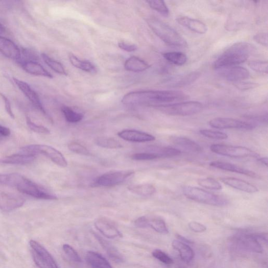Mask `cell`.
<instances>
[{
	"instance_id": "12",
	"label": "cell",
	"mask_w": 268,
	"mask_h": 268,
	"mask_svg": "<svg viewBox=\"0 0 268 268\" xmlns=\"http://www.w3.org/2000/svg\"><path fill=\"white\" fill-rule=\"evenodd\" d=\"M219 74L226 80L236 82L249 77L250 73L246 68L240 66H233L220 69Z\"/></svg>"
},
{
	"instance_id": "8",
	"label": "cell",
	"mask_w": 268,
	"mask_h": 268,
	"mask_svg": "<svg viewBox=\"0 0 268 268\" xmlns=\"http://www.w3.org/2000/svg\"><path fill=\"white\" fill-rule=\"evenodd\" d=\"M211 150L216 154L234 158L247 157L259 158V155L255 151L242 146H232L224 144H213Z\"/></svg>"
},
{
	"instance_id": "22",
	"label": "cell",
	"mask_w": 268,
	"mask_h": 268,
	"mask_svg": "<svg viewBox=\"0 0 268 268\" xmlns=\"http://www.w3.org/2000/svg\"><path fill=\"white\" fill-rule=\"evenodd\" d=\"M171 141L175 146L187 151L198 153L202 150L199 144L185 137H171Z\"/></svg>"
},
{
	"instance_id": "18",
	"label": "cell",
	"mask_w": 268,
	"mask_h": 268,
	"mask_svg": "<svg viewBox=\"0 0 268 268\" xmlns=\"http://www.w3.org/2000/svg\"><path fill=\"white\" fill-rule=\"evenodd\" d=\"M220 180L225 185L244 193L254 194L259 191L258 189L255 186L240 179L233 177H223L220 178Z\"/></svg>"
},
{
	"instance_id": "1",
	"label": "cell",
	"mask_w": 268,
	"mask_h": 268,
	"mask_svg": "<svg viewBox=\"0 0 268 268\" xmlns=\"http://www.w3.org/2000/svg\"><path fill=\"white\" fill-rule=\"evenodd\" d=\"M188 98V95L180 91H141L126 94L122 97V102L126 105H149L156 107L186 100Z\"/></svg>"
},
{
	"instance_id": "26",
	"label": "cell",
	"mask_w": 268,
	"mask_h": 268,
	"mask_svg": "<svg viewBox=\"0 0 268 268\" xmlns=\"http://www.w3.org/2000/svg\"><path fill=\"white\" fill-rule=\"evenodd\" d=\"M30 247L35 253L45 261L48 262L53 268H60L56 260L49 253V251L42 246L39 243L34 240L29 242Z\"/></svg>"
},
{
	"instance_id": "24",
	"label": "cell",
	"mask_w": 268,
	"mask_h": 268,
	"mask_svg": "<svg viewBox=\"0 0 268 268\" xmlns=\"http://www.w3.org/2000/svg\"><path fill=\"white\" fill-rule=\"evenodd\" d=\"M36 158L33 154H15L0 159V164L25 165L34 162Z\"/></svg>"
},
{
	"instance_id": "56",
	"label": "cell",
	"mask_w": 268,
	"mask_h": 268,
	"mask_svg": "<svg viewBox=\"0 0 268 268\" xmlns=\"http://www.w3.org/2000/svg\"><path fill=\"white\" fill-rule=\"evenodd\" d=\"M177 238L179 241L186 244H191V242L187 239L184 238L183 237L181 236L180 235H177Z\"/></svg>"
},
{
	"instance_id": "50",
	"label": "cell",
	"mask_w": 268,
	"mask_h": 268,
	"mask_svg": "<svg viewBox=\"0 0 268 268\" xmlns=\"http://www.w3.org/2000/svg\"><path fill=\"white\" fill-rule=\"evenodd\" d=\"M118 46L120 49L127 52H134L137 49L136 45L128 44L123 42H119Z\"/></svg>"
},
{
	"instance_id": "23",
	"label": "cell",
	"mask_w": 268,
	"mask_h": 268,
	"mask_svg": "<svg viewBox=\"0 0 268 268\" xmlns=\"http://www.w3.org/2000/svg\"><path fill=\"white\" fill-rule=\"evenodd\" d=\"M96 239L101 244L102 247L106 252L107 255L114 263L121 264L124 262V257L116 247H114L109 242L102 238L101 236L95 234Z\"/></svg>"
},
{
	"instance_id": "35",
	"label": "cell",
	"mask_w": 268,
	"mask_h": 268,
	"mask_svg": "<svg viewBox=\"0 0 268 268\" xmlns=\"http://www.w3.org/2000/svg\"><path fill=\"white\" fill-rule=\"evenodd\" d=\"M42 57L46 64L49 67L52 71L61 75H67L64 66L58 61L50 58L45 53H42Z\"/></svg>"
},
{
	"instance_id": "5",
	"label": "cell",
	"mask_w": 268,
	"mask_h": 268,
	"mask_svg": "<svg viewBox=\"0 0 268 268\" xmlns=\"http://www.w3.org/2000/svg\"><path fill=\"white\" fill-rule=\"evenodd\" d=\"M182 192L190 200L198 203L216 206H223L228 203L226 198L198 187L185 186Z\"/></svg>"
},
{
	"instance_id": "46",
	"label": "cell",
	"mask_w": 268,
	"mask_h": 268,
	"mask_svg": "<svg viewBox=\"0 0 268 268\" xmlns=\"http://www.w3.org/2000/svg\"><path fill=\"white\" fill-rule=\"evenodd\" d=\"M157 158L156 155L149 152L137 153L132 156V159L136 161L152 160Z\"/></svg>"
},
{
	"instance_id": "13",
	"label": "cell",
	"mask_w": 268,
	"mask_h": 268,
	"mask_svg": "<svg viewBox=\"0 0 268 268\" xmlns=\"http://www.w3.org/2000/svg\"><path fill=\"white\" fill-rule=\"evenodd\" d=\"M13 80L19 89L22 92L36 108L46 114V111L41 101L39 96L36 92L24 81L13 78Z\"/></svg>"
},
{
	"instance_id": "58",
	"label": "cell",
	"mask_w": 268,
	"mask_h": 268,
	"mask_svg": "<svg viewBox=\"0 0 268 268\" xmlns=\"http://www.w3.org/2000/svg\"><path fill=\"white\" fill-rule=\"evenodd\" d=\"M179 268H187L185 267H184V266H181V267H179Z\"/></svg>"
},
{
	"instance_id": "17",
	"label": "cell",
	"mask_w": 268,
	"mask_h": 268,
	"mask_svg": "<svg viewBox=\"0 0 268 268\" xmlns=\"http://www.w3.org/2000/svg\"><path fill=\"white\" fill-rule=\"evenodd\" d=\"M0 52L7 58L18 61L21 60L20 49L16 44L8 38L0 36Z\"/></svg>"
},
{
	"instance_id": "55",
	"label": "cell",
	"mask_w": 268,
	"mask_h": 268,
	"mask_svg": "<svg viewBox=\"0 0 268 268\" xmlns=\"http://www.w3.org/2000/svg\"><path fill=\"white\" fill-rule=\"evenodd\" d=\"M257 161L260 164H262V165H265L266 167H268V158L267 157H262V158L259 157L257 159Z\"/></svg>"
},
{
	"instance_id": "14",
	"label": "cell",
	"mask_w": 268,
	"mask_h": 268,
	"mask_svg": "<svg viewBox=\"0 0 268 268\" xmlns=\"http://www.w3.org/2000/svg\"><path fill=\"white\" fill-rule=\"evenodd\" d=\"M25 199L21 196L11 194L0 195V209L10 212L21 207L24 204Z\"/></svg>"
},
{
	"instance_id": "9",
	"label": "cell",
	"mask_w": 268,
	"mask_h": 268,
	"mask_svg": "<svg viewBox=\"0 0 268 268\" xmlns=\"http://www.w3.org/2000/svg\"><path fill=\"white\" fill-rule=\"evenodd\" d=\"M132 170L113 171L97 177L92 184L93 187H113L120 185L134 175Z\"/></svg>"
},
{
	"instance_id": "27",
	"label": "cell",
	"mask_w": 268,
	"mask_h": 268,
	"mask_svg": "<svg viewBox=\"0 0 268 268\" xmlns=\"http://www.w3.org/2000/svg\"><path fill=\"white\" fill-rule=\"evenodd\" d=\"M124 68L128 72L140 73L147 70L150 65L144 60L132 56L126 60Z\"/></svg>"
},
{
	"instance_id": "25",
	"label": "cell",
	"mask_w": 268,
	"mask_h": 268,
	"mask_svg": "<svg viewBox=\"0 0 268 268\" xmlns=\"http://www.w3.org/2000/svg\"><path fill=\"white\" fill-rule=\"evenodd\" d=\"M201 76L199 72H192L183 75L176 76L170 80V88H181L191 85L196 81Z\"/></svg>"
},
{
	"instance_id": "19",
	"label": "cell",
	"mask_w": 268,
	"mask_h": 268,
	"mask_svg": "<svg viewBox=\"0 0 268 268\" xmlns=\"http://www.w3.org/2000/svg\"><path fill=\"white\" fill-rule=\"evenodd\" d=\"M210 166L212 167L217 168V169L246 175L248 176V177L254 179L260 178L259 175L257 173L231 163L216 161V162H212L210 164Z\"/></svg>"
},
{
	"instance_id": "32",
	"label": "cell",
	"mask_w": 268,
	"mask_h": 268,
	"mask_svg": "<svg viewBox=\"0 0 268 268\" xmlns=\"http://www.w3.org/2000/svg\"><path fill=\"white\" fill-rule=\"evenodd\" d=\"M72 65L76 68L85 72L95 73L97 72L96 67L90 61L85 60H81L74 55L69 56Z\"/></svg>"
},
{
	"instance_id": "45",
	"label": "cell",
	"mask_w": 268,
	"mask_h": 268,
	"mask_svg": "<svg viewBox=\"0 0 268 268\" xmlns=\"http://www.w3.org/2000/svg\"><path fill=\"white\" fill-rule=\"evenodd\" d=\"M26 122L28 127L33 132L38 133L49 134L50 133L49 130L43 126L38 125L33 122L29 118H26Z\"/></svg>"
},
{
	"instance_id": "34",
	"label": "cell",
	"mask_w": 268,
	"mask_h": 268,
	"mask_svg": "<svg viewBox=\"0 0 268 268\" xmlns=\"http://www.w3.org/2000/svg\"><path fill=\"white\" fill-rule=\"evenodd\" d=\"M98 146L107 149H119L122 147V145L113 138L101 137L96 140Z\"/></svg>"
},
{
	"instance_id": "51",
	"label": "cell",
	"mask_w": 268,
	"mask_h": 268,
	"mask_svg": "<svg viewBox=\"0 0 268 268\" xmlns=\"http://www.w3.org/2000/svg\"><path fill=\"white\" fill-rule=\"evenodd\" d=\"M254 40L258 44L267 47L268 45V34L267 33H262L258 34L254 37Z\"/></svg>"
},
{
	"instance_id": "54",
	"label": "cell",
	"mask_w": 268,
	"mask_h": 268,
	"mask_svg": "<svg viewBox=\"0 0 268 268\" xmlns=\"http://www.w3.org/2000/svg\"><path fill=\"white\" fill-rule=\"evenodd\" d=\"M11 134V131L9 128L0 125V135L3 136H9Z\"/></svg>"
},
{
	"instance_id": "10",
	"label": "cell",
	"mask_w": 268,
	"mask_h": 268,
	"mask_svg": "<svg viewBox=\"0 0 268 268\" xmlns=\"http://www.w3.org/2000/svg\"><path fill=\"white\" fill-rule=\"evenodd\" d=\"M210 126L217 129H240L251 130L256 125L253 122H245L232 118H218L209 121Z\"/></svg>"
},
{
	"instance_id": "31",
	"label": "cell",
	"mask_w": 268,
	"mask_h": 268,
	"mask_svg": "<svg viewBox=\"0 0 268 268\" xmlns=\"http://www.w3.org/2000/svg\"><path fill=\"white\" fill-rule=\"evenodd\" d=\"M128 189L133 194L143 196H151L156 192V188L149 183L133 185Z\"/></svg>"
},
{
	"instance_id": "49",
	"label": "cell",
	"mask_w": 268,
	"mask_h": 268,
	"mask_svg": "<svg viewBox=\"0 0 268 268\" xmlns=\"http://www.w3.org/2000/svg\"><path fill=\"white\" fill-rule=\"evenodd\" d=\"M32 256L35 263L40 268H53L48 262L38 256L33 250Z\"/></svg>"
},
{
	"instance_id": "42",
	"label": "cell",
	"mask_w": 268,
	"mask_h": 268,
	"mask_svg": "<svg viewBox=\"0 0 268 268\" xmlns=\"http://www.w3.org/2000/svg\"><path fill=\"white\" fill-rule=\"evenodd\" d=\"M68 148L75 154L85 156H89L90 155L88 149L77 142H72L69 143Z\"/></svg>"
},
{
	"instance_id": "39",
	"label": "cell",
	"mask_w": 268,
	"mask_h": 268,
	"mask_svg": "<svg viewBox=\"0 0 268 268\" xmlns=\"http://www.w3.org/2000/svg\"><path fill=\"white\" fill-rule=\"evenodd\" d=\"M147 2L153 10L165 15V16H168L169 15L170 10L164 1L154 0V1H147Z\"/></svg>"
},
{
	"instance_id": "30",
	"label": "cell",
	"mask_w": 268,
	"mask_h": 268,
	"mask_svg": "<svg viewBox=\"0 0 268 268\" xmlns=\"http://www.w3.org/2000/svg\"><path fill=\"white\" fill-rule=\"evenodd\" d=\"M149 152L155 154L158 158H170L181 154L179 149L171 147L153 146L149 148Z\"/></svg>"
},
{
	"instance_id": "29",
	"label": "cell",
	"mask_w": 268,
	"mask_h": 268,
	"mask_svg": "<svg viewBox=\"0 0 268 268\" xmlns=\"http://www.w3.org/2000/svg\"><path fill=\"white\" fill-rule=\"evenodd\" d=\"M86 259L93 268H113L108 260L96 252L88 251Z\"/></svg>"
},
{
	"instance_id": "43",
	"label": "cell",
	"mask_w": 268,
	"mask_h": 268,
	"mask_svg": "<svg viewBox=\"0 0 268 268\" xmlns=\"http://www.w3.org/2000/svg\"><path fill=\"white\" fill-rule=\"evenodd\" d=\"M152 255L159 261L166 265H171L173 263L172 259L162 250L155 249L152 251Z\"/></svg>"
},
{
	"instance_id": "38",
	"label": "cell",
	"mask_w": 268,
	"mask_h": 268,
	"mask_svg": "<svg viewBox=\"0 0 268 268\" xmlns=\"http://www.w3.org/2000/svg\"><path fill=\"white\" fill-rule=\"evenodd\" d=\"M197 183L199 186L209 190H220L222 189L221 184L212 178L200 179L197 180Z\"/></svg>"
},
{
	"instance_id": "7",
	"label": "cell",
	"mask_w": 268,
	"mask_h": 268,
	"mask_svg": "<svg viewBox=\"0 0 268 268\" xmlns=\"http://www.w3.org/2000/svg\"><path fill=\"white\" fill-rule=\"evenodd\" d=\"M21 150L25 154H41L48 157L53 163L60 167L68 166L67 161L64 156L56 149L46 145H32L23 147Z\"/></svg>"
},
{
	"instance_id": "44",
	"label": "cell",
	"mask_w": 268,
	"mask_h": 268,
	"mask_svg": "<svg viewBox=\"0 0 268 268\" xmlns=\"http://www.w3.org/2000/svg\"><path fill=\"white\" fill-rule=\"evenodd\" d=\"M63 249L65 254L69 258H70L72 261L77 263L82 262V260L77 253V252H76L73 247L70 246V244H64L63 245Z\"/></svg>"
},
{
	"instance_id": "6",
	"label": "cell",
	"mask_w": 268,
	"mask_h": 268,
	"mask_svg": "<svg viewBox=\"0 0 268 268\" xmlns=\"http://www.w3.org/2000/svg\"><path fill=\"white\" fill-rule=\"evenodd\" d=\"M156 108L170 116L186 117L200 113L203 106L200 102L186 101L160 105L156 106Z\"/></svg>"
},
{
	"instance_id": "41",
	"label": "cell",
	"mask_w": 268,
	"mask_h": 268,
	"mask_svg": "<svg viewBox=\"0 0 268 268\" xmlns=\"http://www.w3.org/2000/svg\"><path fill=\"white\" fill-rule=\"evenodd\" d=\"M249 67L252 71L259 73H268V63L267 61L254 60L248 63Z\"/></svg>"
},
{
	"instance_id": "2",
	"label": "cell",
	"mask_w": 268,
	"mask_h": 268,
	"mask_svg": "<svg viewBox=\"0 0 268 268\" xmlns=\"http://www.w3.org/2000/svg\"><path fill=\"white\" fill-rule=\"evenodd\" d=\"M0 184L16 188L20 193L43 200H57L55 195L50 194L36 184L20 174H0Z\"/></svg>"
},
{
	"instance_id": "48",
	"label": "cell",
	"mask_w": 268,
	"mask_h": 268,
	"mask_svg": "<svg viewBox=\"0 0 268 268\" xmlns=\"http://www.w3.org/2000/svg\"><path fill=\"white\" fill-rule=\"evenodd\" d=\"M188 226L191 231L195 233H203L207 229L204 225L194 221L190 222Z\"/></svg>"
},
{
	"instance_id": "52",
	"label": "cell",
	"mask_w": 268,
	"mask_h": 268,
	"mask_svg": "<svg viewBox=\"0 0 268 268\" xmlns=\"http://www.w3.org/2000/svg\"><path fill=\"white\" fill-rule=\"evenodd\" d=\"M135 225L138 228H146L148 227V218L142 217L135 221Z\"/></svg>"
},
{
	"instance_id": "20",
	"label": "cell",
	"mask_w": 268,
	"mask_h": 268,
	"mask_svg": "<svg viewBox=\"0 0 268 268\" xmlns=\"http://www.w3.org/2000/svg\"><path fill=\"white\" fill-rule=\"evenodd\" d=\"M21 65L24 71L26 73L35 75L44 76L52 79L53 76L44 67L35 61L22 60L20 62Z\"/></svg>"
},
{
	"instance_id": "40",
	"label": "cell",
	"mask_w": 268,
	"mask_h": 268,
	"mask_svg": "<svg viewBox=\"0 0 268 268\" xmlns=\"http://www.w3.org/2000/svg\"><path fill=\"white\" fill-rule=\"evenodd\" d=\"M200 133L203 136L213 140H224L228 138L227 134L225 133L210 129H201Z\"/></svg>"
},
{
	"instance_id": "47",
	"label": "cell",
	"mask_w": 268,
	"mask_h": 268,
	"mask_svg": "<svg viewBox=\"0 0 268 268\" xmlns=\"http://www.w3.org/2000/svg\"><path fill=\"white\" fill-rule=\"evenodd\" d=\"M234 84L236 88L242 91L255 89L259 86L258 84L256 83L242 81L234 82Z\"/></svg>"
},
{
	"instance_id": "37",
	"label": "cell",
	"mask_w": 268,
	"mask_h": 268,
	"mask_svg": "<svg viewBox=\"0 0 268 268\" xmlns=\"http://www.w3.org/2000/svg\"><path fill=\"white\" fill-rule=\"evenodd\" d=\"M61 110H62L66 120L68 122H72V123L78 122L84 118L82 113L76 112L67 106H64Z\"/></svg>"
},
{
	"instance_id": "53",
	"label": "cell",
	"mask_w": 268,
	"mask_h": 268,
	"mask_svg": "<svg viewBox=\"0 0 268 268\" xmlns=\"http://www.w3.org/2000/svg\"><path fill=\"white\" fill-rule=\"evenodd\" d=\"M0 96H1L4 102L5 110L9 116L12 118L14 119V115L13 113L11 103L8 98L5 97L3 94H0Z\"/></svg>"
},
{
	"instance_id": "21",
	"label": "cell",
	"mask_w": 268,
	"mask_h": 268,
	"mask_svg": "<svg viewBox=\"0 0 268 268\" xmlns=\"http://www.w3.org/2000/svg\"><path fill=\"white\" fill-rule=\"evenodd\" d=\"M178 24L195 33L204 34L207 32L208 27L203 22L187 17H181L176 20Z\"/></svg>"
},
{
	"instance_id": "4",
	"label": "cell",
	"mask_w": 268,
	"mask_h": 268,
	"mask_svg": "<svg viewBox=\"0 0 268 268\" xmlns=\"http://www.w3.org/2000/svg\"><path fill=\"white\" fill-rule=\"evenodd\" d=\"M147 22L152 31L167 45L177 48L188 47L185 38L165 23L154 18L148 19Z\"/></svg>"
},
{
	"instance_id": "11",
	"label": "cell",
	"mask_w": 268,
	"mask_h": 268,
	"mask_svg": "<svg viewBox=\"0 0 268 268\" xmlns=\"http://www.w3.org/2000/svg\"><path fill=\"white\" fill-rule=\"evenodd\" d=\"M237 246L249 252L262 253L263 247L254 234H243L237 235L234 240Z\"/></svg>"
},
{
	"instance_id": "36",
	"label": "cell",
	"mask_w": 268,
	"mask_h": 268,
	"mask_svg": "<svg viewBox=\"0 0 268 268\" xmlns=\"http://www.w3.org/2000/svg\"><path fill=\"white\" fill-rule=\"evenodd\" d=\"M148 227L154 229L156 232L162 234H167L169 233L165 221L159 218L148 219Z\"/></svg>"
},
{
	"instance_id": "16",
	"label": "cell",
	"mask_w": 268,
	"mask_h": 268,
	"mask_svg": "<svg viewBox=\"0 0 268 268\" xmlns=\"http://www.w3.org/2000/svg\"><path fill=\"white\" fill-rule=\"evenodd\" d=\"M118 135L122 139L132 142L145 143L156 140L155 136L152 135L132 129L124 130L119 132Z\"/></svg>"
},
{
	"instance_id": "15",
	"label": "cell",
	"mask_w": 268,
	"mask_h": 268,
	"mask_svg": "<svg viewBox=\"0 0 268 268\" xmlns=\"http://www.w3.org/2000/svg\"><path fill=\"white\" fill-rule=\"evenodd\" d=\"M95 226L97 230L107 239H116L122 237L119 229L105 219H98L95 221Z\"/></svg>"
},
{
	"instance_id": "33",
	"label": "cell",
	"mask_w": 268,
	"mask_h": 268,
	"mask_svg": "<svg viewBox=\"0 0 268 268\" xmlns=\"http://www.w3.org/2000/svg\"><path fill=\"white\" fill-rule=\"evenodd\" d=\"M163 56L166 60L175 65L182 66L187 61L186 55L181 52H168L164 53Z\"/></svg>"
},
{
	"instance_id": "28",
	"label": "cell",
	"mask_w": 268,
	"mask_h": 268,
	"mask_svg": "<svg viewBox=\"0 0 268 268\" xmlns=\"http://www.w3.org/2000/svg\"><path fill=\"white\" fill-rule=\"evenodd\" d=\"M172 245L173 248L178 251L183 261L189 263L194 259V251L187 244L184 243L179 240H174Z\"/></svg>"
},
{
	"instance_id": "57",
	"label": "cell",
	"mask_w": 268,
	"mask_h": 268,
	"mask_svg": "<svg viewBox=\"0 0 268 268\" xmlns=\"http://www.w3.org/2000/svg\"><path fill=\"white\" fill-rule=\"evenodd\" d=\"M5 30V27L2 24H0V33L4 32Z\"/></svg>"
},
{
	"instance_id": "3",
	"label": "cell",
	"mask_w": 268,
	"mask_h": 268,
	"mask_svg": "<svg viewBox=\"0 0 268 268\" xmlns=\"http://www.w3.org/2000/svg\"><path fill=\"white\" fill-rule=\"evenodd\" d=\"M255 50V48L249 43L240 42L234 44L217 59L213 64V68L219 70L242 64Z\"/></svg>"
}]
</instances>
